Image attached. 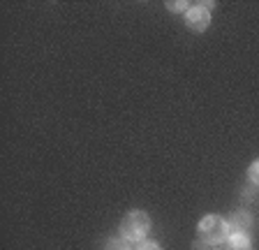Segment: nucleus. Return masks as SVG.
Masks as SVG:
<instances>
[{"mask_svg": "<svg viewBox=\"0 0 259 250\" xmlns=\"http://www.w3.org/2000/svg\"><path fill=\"white\" fill-rule=\"evenodd\" d=\"M151 229V218L146 216L144 211H130L125 216V220L120 223V232H123V239L127 241H139L144 239Z\"/></svg>", "mask_w": 259, "mask_h": 250, "instance_id": "f257e3e1", "label": "nucleus"}, {"mask_svg": "<svg viewBox=\"0 0 259 250\" xmlns=\"http://www.w3.org/2000/svg\"><path fill=\"white\" fill-rule=\"evenodd\" d=\"M199 234L206 243H222L229 236V227L220 216H206L199 223Z\"/></svg>", "mask_w": 259, "mask_h": 250, "instance_id": "f03ea898", "label": "nucleus"}, {"mask_svg": "<svg viewBox=\"0 0 259 250\" xmlns=\"http://www.w3.org/2000/svg\"><path fill=\"white\" fill-rule=\"evenodd\" d=\"M250 225H252V220H250V216L245 211H236L232 213V218L227 220V227H229V236H238V234H245L250 229Z\"/></svg>", "mask_w": 259, "mask_h": 250, "instance_id": "7ed1b4c3", "label": "nucleus"}, {"mask_svg": "<svg viewBox=\"0 0 259 250\" xmlns=\"http://www.w3.org/2000/svg\"><path fill=\"white\" fill-rule=\"evenodd\" d=\"M210 23V14L208 10H204V7H192V10L188 12V26L192 28V30H197V33H201V30H206Z\"/></svg>", "mask_w": 259, "mask_h": 250, "instance_id": "20e7f679", "label": "nucleus"}, {"mask_svg": "<svg viewBox=\"0 0 259 250\" xmlns=\"http://www.w3.org/2000/svg\"><path fill=\"white\" fill-rule=\"evenodd\" d=\"M227 250H250V239L245 234H238V236H229V245Z\"/></svg>", "mask_w": 259, "mask_h": 250, "instance_id": "39448f33", "label": "nucleus"}, {"mask_svg": "<svg viewBox=\"0 0 259 250\" xmlns=\"http://www.w3.org/2000/svg\"><path fill=\"white\" fill-rule=\"evenodd\" d=\"M107 250H132V245H130L127 239H116V241H109Z\"/></svg>", "mask_w": 259, "mask_h": 250, "instance_id": "423d86ee", "label": "nucleus"}, {"mask_svg": "<svg viewBox=\"0 0 259 250\" xmlns=\"http://www.w3.org/2000/svg\"><path fill=\"white\" fill-rule=\"evenodd\" d=\"M248 176H250V181H252L254 185H259V160H257V162H252V164H250V169H248Z\"/></svg>", "mask_w": 259, "mask_h": 250, "instance_id": "0eeeda50", "label": "nucleus"}, {"mask_svg": "<svg viewBox=\"0 0 259 250\" xmlns=\"http://www.w3.org/2000/svg\"><path fill=\"white\" fill-rule=\"evenodd\" d=\"M137 250H162V248L157 243H153V241H141Z\"/></svg>", "mask_w": 259, "mask_h": 250, "instance_id": "6e6552de", "label": "nucleus"}, {"mask_svg": "<svg viewBox=\"0 0 259 250\" xmlns=\"http://www.w3.org/2000/svg\"><path fill=\"white\" fill-rule=\"evenodd\" d=\"M169 10H171V12H181V7H185V3H169Z\"/></svg>", "mask_w": 259, "mask_h": 250, "instance_id": "1a4fd4ad", "label": "nucleus"}]
</instances>
